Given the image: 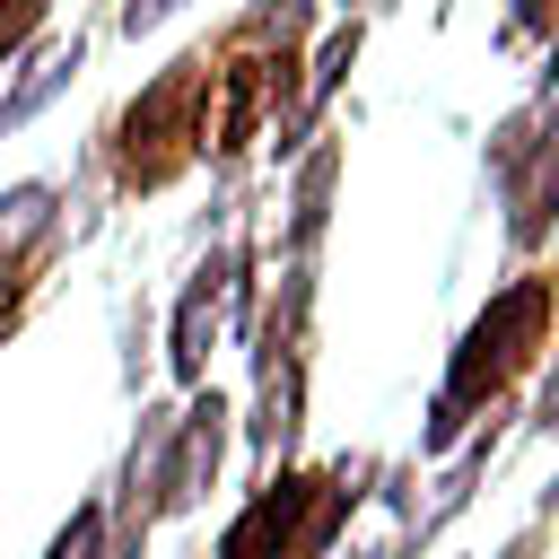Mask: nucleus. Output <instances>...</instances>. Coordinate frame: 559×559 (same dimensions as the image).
I'll use <instances>...</instances> for the list:
<instances>
[{"label":"nucleus","mask_w":559,"mask_h":559,"mask_svg":"<svg viewBox=\"0 0 559 559\" xmlns=\"http://www.w3.org/2000/svg\"><path fill=\"white\" fill-rule=\"evenodd\" d=\"M236 411L218 384H192L183 402H140V428L105 480V550L114 559H148V533L166 515H192L218 489Z\"/></svg>","instance_id":"1"},{"label":"nucleus","mask_w":559,"mask_h":559,"mask_svg":"<svg viewBox=\"0 0 559 559\" xmlns=\"http://www.w3.org/2000/svg\"><path fill=\"white\" fill-rule=\"evenodd\" d=\"M559 332V271L550 262H524L507 288H489V306L463 323L454 358H445V384L428 393V428H419V463L454 454L489 411H507V393L542 367Z\"/></svg>","instance_id":"2"},{"label":"nucleus","mask_w":559,"mask_h":559,"mask_svg":"<svg viewBox=\"0 0 559 559\" xmlns=\"http://www.w3.org/2000/svg\"><path fill=\"white\" fill-rule=\"evenodd\" d=\"M201 140H210V52H175L140 96H122V114L96 131V166L114 183V201H157L175 192L192 166H201Z\"/></svg>","instance_id":"3"},{"label":"nucleus","mask_w":559,"mask_h":559,"mask_svg":"<svg viewBox=\"0 0 559 559\" xmlns=\"http://www.w3.org/2000/svg\"><path fill=\"white\" fill-rule=\"evenodd\" d=\"M376 480H384L376 454H341V463H323V472L271 463V472L245 489L236 524L218 533V559H323V550L341 542V524L376 498Z\"/></svg>","instance_id":"4"},{"label":"nucleus","mask_w":559,"mask_h":559,"mask_svg":"<svg viewBox=\"0 0 559 559\" xmlns=\"http://www.w3.org/2000/svg\"><path fill=\"white\" fill-rule=\"evenodd\" d=\"M61 183H9L0 192V341L26 323V306H35V288H44V271L61 262Z\"/></svg>","instance_id":"5"},{"label":"nucleus","mask_w":559,"mask_h":559,"mask_svg":"<svg viewBox=\"0 0 559 559\" xmlns=\"http://www.w3.org/2000/svg\"><path fill=\"white\" fill-rule=\"evenodd\" d=\"M245 262H253V236H218V245L192 262L183 297H175L166 367H175V384H183V393H192V384H210V341H218V332H227V314H236V280H245Z\"/></svg>","instance_id":"6"},{"label":"nucleus","mask_w":559,"mask_h":559,"mask_svg":"<svg viewBox=\"0 0 559 559\" xmlns=\"http://www.w3.org/2000/svg\"><path fill=\"white\" fill-rule=\"evenodd\" d=\"M332 183H341V140L314 131L306 157H297V183H288V218H280V262H314L323 227H332Z\"/></svg>","instance_id":"7"},{"label":"nucleus","mask_w":559,"mask_h":559,"mask_svg":"<svg viewBox=\"0 0 559 559\" xmlns=\"http://www.w3.org/2000/svg\"><path fill=\"white\" fill-rule=\"evenodd\" d=\"M79 61H87V35H70V44L35 52V61H26V70L0 87V140H9V131H26V122H35V114H44V105H52L70 79H79Z\"/></svg>","instance_id":"8"},{"label":"nucleus","mask_w":559,"mask_h":559,"mask_svg":"<svg viewBox=\"0 0 559 559\" xmlns=\"http://www.w3.org/2000/svg\"><path fill=\"white\" fill-rule=\"evenodd\" d=\"M44 559H114V550H105V498H79V507H70V524L52 533V550H44Z\"/></svg>","instance_id":"9"},{"label":"nucleus","mask_w":559,"mask_h":559,"mask_svg":"<svg viewBox=\"0 0 559 559\" xmlns=\"http://www.w3.org/2000/svg\"><path fill=\"white\" fill-rule=\"evenodd\" d=\"M44 26H52V0H0V61H26Z\"/></svg>","instance_id":"10"},{"label":"nucleus","mask_w":559,"mask_h":559,"mask_svg":"<svg viewBox=\"0 0 559 559\" xmlns=\"http://www.w3.org/2000/svg\"><path fill=\"white\" fill-rule=\"evenodd\" d=\"M114 323H122V393L140 402V384H148V306H114Z\"/></svg>","instance_id":"11"},{"label":"nucleus","mask_w":559,"mask_h":559,"mask_svg":"<svg viewBox=\"0 0 559 559\" xmlns=\"http://www.w3.org/2000/svg\"><path fill=\"white\" fill-rule=\"evenodd\" d=\"M559 26V0H507V17H498V44L507 52H524V44H542Z\"/></svg>","instance_id":"12"},{"label":"nucleus","mask_w":559,"mask_h":559,"mask_svg":"<svg viewBox=\"0 0 559 559\" xmlns=\"http://www.w3.org/2000/svg\"><path fill=\"white\" fill-rule=\"evenodd\" d=\"M524 437H559V358L542 367V384H533V402H524Z\"/></svg>","instance_id":"13"},{"label":"nucleus","mask_w":559,"mask_h":559,"mask_svg":"<svg viewBox=\"0 0 559 559\" xmlns=\"http://www.w3.org/2000/svg\"><path fill=\"white\" fill-rule=\"evenodd\" d=\"M175 9H183V0H122V9H114V26H122V35L140 44V35H157V26L175 17Z\"/></svg>","instance_id":"14"},{"label":"nucleus","mask_w":559,"mask_h":559,"mask_svg":"<svg viewBox=\"0 0 559 559\" xmlns=\"http://www.w3.org/2000/svg\"><path fill=\"white\" fill-rule=\"evenodd\" d=\"M376 9H393V0H341V17H376Z\"/></svg>","instance_id":"15"},{"label":"nucleus","mask_w":559,"mask_h":559,"mask_svg":"<svg viewBox=\"0 0 559 559\" xmlns=\"http://www.w3.org/2000/svg\"><path fill=\"white\" fill-rule=\"evenodd\" d=\"M550 515H559V472H550V489H542V524H550Z\"/></svg>","instance_id":"16"}]
</instances>
